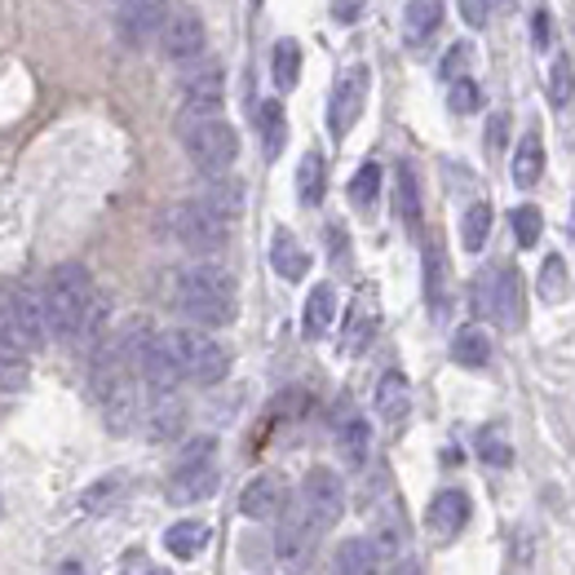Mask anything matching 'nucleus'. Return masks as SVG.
<instances>
[{
    "mask_svg": "<svg viewBox=\"0 0 575 575\" xmlns=\"http://www.w3.org/2000/svg\"><path fill=\"white\" fill-rule=\"evenodd\" d=\"M209 540H213V527L200 523V518L173 523V527L164 532V545H168V553H177V558H200V553L209 549Z\"/></svg>",
    "mask_w": 575,
    "mask_h": 575,
    "instance_id": "4be33fe9",
    "label": "nucleus"
},
{
    "mask_svg": "<svg viewBox=\"0 0 575 575\" xmlns=\"http://www.w3.org/2000/svg\"><path fill=\"white\" fill-rule=\"evenodd\" d=\"M288 509V491L279 474H258L243 491H239V514L252 523H271Z\"/></svg>",
    "mask_w": 575,
    "mask_h": 575,
    "instance_id": "ddd939ff",
    "label": "nucleus"
},
{
    "mask_svg": "<svg viewBox=\"0 0 575 575\" xmlns=\"http://www.w3.org/2000/svg\"><path fill=\"white\" fill-rule=\"evenodd\" d=\"M549 102L566 107L571 102V58H553V72H549Z\"/></svg>",
    "mask_w": 575,
    "mask_h": 575,
    "instance_id": "4c0bfd02",
    "label": "nucleus"
},
{
    "mask_svg": "<svg viewBox=\"0 0 575 575\" xmlns=\"http://www.w3.org/2000/svg\"><path fill=\"white\" fill-rule=\"evenodd\" d=\"M177 310L196 328H226L235 324V279L213 262H196L177 275Z\"/></svg>",
    "mask_w": 575,
    "mask_h": 575,
    "instance_id": "f03ea898",
    "label": "nucleus"
},
{
    "mask_svg": "<svg viewBox=\"0 0 575 575\" xmlns=\"http://www.w3.org/2000/svg\"><path fill=\"white\" fill-rule=\"evenodd\" d=\"M155 40H160V53L168 62H196L204 53V45H209V32H204V18L196 10L182 5V10H168V18H164Z\"/></svg>",
    "mask_w": 575,
    "mask_h": 575,
    "instance_id": "9d476101",
    "label": "nucleus"
},
{
    "mask_svg": "<svg viewBox=\"0 0 575 575\" xmlns=\"http://www.w3.org/2000/svg\"><path fill=\"white\" fill-rule=\"evenodd\" d=\"M168 350L177 359L182 380H196V386H217V380H226V372H230V354L222 350V341H213L200 328L168 333Z\"/></svg>",
    "mask_w": 575,
    "mask_h": 575,
    "instance_id": "39448f33",
    "label": "nucleus"
},
{
    "mask_svg": "<svg viewBox=\"0 0 575 575\" xmlns=\"http://www.w3.org/2000/svg\"><path fill=\"white\" fill-rule=\"evenodd\" d=\"M258 124H262V147H266V160H275L284 151V138H288V120H284V102H262L258 111Z\"/></svg>",
    "mask_w": 575,
    "mask_h": 575,
    "instance_id": "cd10ccee",
    "label": "nucleus"
},
{
    "mask_svg": "<svg viewBox=\"0 0 575 575\" xmlns=\"http://www.w3.org/2000/svg\"><path fill=\"white\" fill-rule=\"evenodd\" d=\"M438 23H442V0H412V5L403 10V36H408V45L429 40L438 32Z\"/></svg>",
    "mask_w": 575,
    "mask_h": 575,
    "instance_id": "b1692460",
    "label": "nucleus"
},
{
    "mask_svg": "<svg viewBox=\"0 0 575 575\" xmlns=\"http://www.w3.org/2000/svg\"><path fill=\"white\" fill-rule=\"evenodd\" d=\"M363 102H367V67H350L337 76V89H333V102H328V134L341 142L359 115H363Z\"/></svg>",
    "mask_w": 575,
    "mask_h": 575,
    "instance_id": "9b49d317",
    "label": "nucleus"
},
{
    "mask_svg": "<svg viewBox=\"0 0 575 575\" xmlns=\"http://www.w3.org/2000/svg\"><path fill=\"white\" fill-rule=\"evenodd\" d=\"M399 217L408 226H421V190H416V173L408 164H399Z\"/></svg>",
    "mask_w": 575,
    "mask_h": 575,
    "instance_id": "473e14b6",
    "label": "nucleus"
},
{
    "mask_svg": "<svg viewBox=\"0 0 575 575\" xmlns=\"http://www.w3.org/2000/svg\"><path fill=\"white\" fill-rule=\"evenodd\" d=\"M504 129H509V115H491V151L504 147Z\"/></svg>",
    "mask_w": 575,
    "mask_h": 575,
    "instance_id": "a18cd8bd",
    "label": "nucleus"
},
{
    "mask_svg": "<svg viewBox=\"0 0 575 575\" xmlns=\"http://www.w3.org/2000/svg\"><path fill=\"white\" fill-rule=\"evenodd\" d=\"M138 372L147 376V386L155 390V395H173L177 390V380H182V372H177V359H173V350H168V333H151L147 341H142V350H138Z\"/></svg>",
    "mask_w": 575,
    "mask_h": 575,
    "instance_id": "f8f14e48",
    "label": "nucleus"
},
{
    "mask_svg": "<svg viewBox=\"0 0 575 575\" xmlns=\"http://www.w3.org/2000/svg\"><path fill=\"white\" fill-rule=\"evenodd\" d=\"M324 190H328V168H324V155L318 151H305V160L297 164V196L305 209L324 204Z\"/></svg>",
    "mask_w": 575,
    "mask_h": 575,
    "instance_id": "5701e85b",
    "label": "nucleus"
},
{
    "mask_svg": "<svg viewBox=\"0 0 575 575\" xmlns=\"http://www.w3.org/2000/svg\"><path fill=\"white\" fill-rule=\"evenodd\" d=\"M376 190H380V164H363V168L354 173V182H350V200H354L359 209H367V204L376 200Z\"/></svg>",
    "mask_w": 575,
    "mask_h": 575,
    "instance_id": "c9c22d12",
    "label": "nucleus"
},
{
    "mask_svg": "<svg viewBox=\"0 0 575 575\" xmlns=\"http://www.w3.org/2000/svg\"><path fill=\"white\" fill-rule=\"evenodd\" d=\"M452 359L461 363V367H487V359H491V337L483 333V328H461L457 337H452Z\"/></svg>",
    "mask_w": 575,
    "mask_h": 575,
    "instance_id": "bb28decb",
    "label": "nucleus"
},
{
    "mask_svg": "<svg viewBox=\"0 0 575 575\" xmlns=\"http://www.w3.org/2000/svg\"><path fill=\"white\" fill-rule=\"evenodd\" d=\"M425 292H429V305H434V314H438V310H442V258H438L434 243L425 248Z\"/></svg>",
    "mask_w": 575,
    "mask_h": 575,
    "instance_id": "e433bc0d",
    "label": "nucleus"
},
{
    "mask_svg": "<svg viewBox=\"0 0 575 575\" xmlns=\"http://www.w3.org/2000/svg\"><path fill=\"white\" fill-rule=\"evenodd\" d=\"M566 292H571V275H566V258H545V266H540V297L549 301V305H562L566 301Z\"/></svg>",
    "mask_w": 575,
    "mask_h": 575,
    "instance_id": "7c9ffc66",
    "label": "nucleus"
},
{
    "mask_svg": "<svg viewBox=\"0 0 575 575\" xmlns=\"http://www.w3.org/2000/svg\"><path fill=\"white\" fill-rule=\"evenodd\" d=\"M213 491H217V465L213 461H204V465H177L173 478H168V487H164V496L173 504H200Z\"/></svg>",
    "mask_w": 575,
    "mask_h": 575,
    "instance_id": "4468645a",
    "label": "nucleus"
},
{
    "mask_svg": "<svg viewBox=\"0 0 575 575\" xmlns=\"http://www.w3.org/2000/svg\"><path fill=\"white\" fill-rule=\"evenodd\" d=\"M337 447H341V457L346 465H363L367 461V447H372V429L363 416H346L337 425Z\"/></svg>",
    "mask_w": 575,
    "mask_h": 575,
    "instance_id": "a878e982",
    "label": "nucleus"
},
{
    "mask_svg": "<svg viewBox=\"0 0 575 575\" xmlns=\"http://www.w3.org/2000/svg\"><path fill=\"white\" fill-rule=\"evenodd\" d=\"M429 532L438 536V540H452V536H461V527L470 523V496L465 491H438L434 500H429Z\"/></svg>",
    "mask_w": 575,
    "mask_h": 575,
    "instance_id": "2eb2a0df",
    "label": "nucleus"
},
{
    "mask_svg": "<svg viewBox=\"0 0 575 575\" xmlns=\"http://www.w3.org/2000/svg\"><path fill=\"white\" fill-rule=\"evenodd\" d=\"M509 173H514V186H523V190H532V186L540 182V173H545V142H540L536 129L523 134V142H518V151H514V164H509Z\"/></svg>",
    "mask_w": 575,
    "mask_h": 575,
    "instance_id": "412c9836",
    "label": "nucleus"
},
{
    "mask_svg": "<svg viewBox=\"0 0 575 575\" xmlns=\"http://www.w3.org/2000/svg\"><path fill=\"white\" fill-rule=\"evenodd\" d=\"M120 487H124V478H120V474H111V478L93 483V487L80 496V504H85V509H107V504L120 496Z\"/></svg>",
    "mask_w": 575,
    "mask_h": 575,
    "instance_id": "ea45409f",
    "label": "nucleus"
},
{
    "mask_svg": "<svg viewBox=\"0 0 575 575\" xmlns=\"http://www.w3.org/2000/svg\"><path fill=\"white\" fill-rule=\"evenodd\" d=\"M164 18H168V5H164V0H124V5H120V32L129 36V40H151V36H160Z\"/></svg>",
    "mask_w": 575,
    "mask_h": 575,
    "instance_id": "dca6fc26",
    "label": "nucleus"
},
{
    "mask_svg": "<svg viewBox=\"0 0 575 575\" xmlns=\"http://www.w3.org/2000/svg\"><path fill=\"white\" fill-rule=\"evenodd\" d=\"M461 10H465V18H470V27H487L491 0H461Z\"/></svg>",
    "mask_w": 575,
    "mask_h": 575,
    "instance_id": "37998d69",
    "label": "nucleus"
},
{
    "mask_svg": "<svg viewBox=\"0 0 575 575\" xmlns=\"http://www.w3.org/2000/svg\"><path fill=\"white\" fill-rule=\"evenodd\" d=\"M164 226L168 235L186 248V252H196V258H209V252H222L226 248V230L230 222H222L204 200H182L164 213Z\"/></svg>",
    "mask_w": 575,
    "mask_h": 575,
    "instance_id": "20e7f679",
    "label": "nucleus"
},
{
    "mask_svg": "<svg viewBox=\"0 0 575 575\" xmlns=\"http://www.w3.org/2000/svg\"><path fill=\"white\" fill-rule=\"evenodd\" d=\"M182 134V147L186 155L196 160L200 173L209 177H226L239 160V134L230 129V124L217 115V120H196V124H177Z\"/></svg>",
    "mask_w": 575,
    "mask_h": 575,
    "instance_id": "7ed1b4c3",
    "label": "nucleus"
},
{
    "mask_svg": "<svg viewBox=\"0 0 575 575\" xmlns=\"http://www.w3.org/2000/svg\"><path fill=\"white\" fill-rule=\"evenodd\" d=\"M0 324H5V337H10L14 350H40L49 341L40 292H32L27 284H18V288H10L5 297H0Z\"/></svg>",
    "mask_w": 575,
    "mask_h": 575,
    "instance_id": "6e6552de",
    "label": "nucleus"
},
{
    "mask_svg": "<svg viewBox=\"0 0 575 575\" xmlns=\"http://www.w3.org/2000/svg\"><path fill=\"white\" fill-rule=\"evenodd\" d=\"M470 62V45H452V58H442V76H457Z\"/></svg>",
    "mask_w": 575,
    "mask_h": 575,
    "instance_id": "c03bdc74",
    "label": "nucleus"
},
{
    "mask_svg": "<svg viewBox=\"0 0 575 575\" xmlns=\"http://www.w3.org/2000/svg\"><path fill=\"white\" fill-rule=\"evenodd\" d=\"M536 45L549 49V10H536Z\"/></svg>",
    "mask_w": 575,
    "mask_h": 575,
    "instance_id": "49530a36",
    "label": "nucleus"
},
{
    "mask_svg": "<svg viewBox=\"0 0 575 575\" xmlns=\"http://www.w3.org/2000/svg\"><path fill=\"white\" fill-rule=\"evenodd\" d=\"M491 222H496V213H491L487 200H478V204L465 213V222H461V243H465V252H483V243L491 239Z\"/></svg>",
    "mask_w": 575,
    "mask_h": 575,
    "instance_id": "c756f323",
    "label": "nucleus"
},
{
    "mask_svg": "<svg viewBox=\"0 0 575 575\" xmlns=\"http://www.w3.org/2000/svg\"><path fill=\"white\" fill-rule=\"evenodd\" d=\"M147 575H173V571H147Z\"/></svg>",
    "mask_w": 575,
    "mask_h": 575,
    "instance_id": "09e8293b",
    "label": "nucleus"
},
{
    "mask_svg": "<svg viewBox=\"0 0 575 575\" xmlns=\"http://www.w3.org/2000/svg\"><path fill=\"white\" fill-rule=\"evenodd\" d=\"M213 438H196V442H186L182 447V457H177V465H204V461H213Z\"/></svg>",
    "mask_w": 575,
    "mask_h": 575,
    "instance_id": "79ce46f5",
    "label": "nucleus"
},
{
    "mask_svg": "<svg viewBox=\"0 0 575 575\" xmlns=\"http://www.w3.org/2000/svg\"><path fill=\"white\" fill-rule=\"evenodd\" d=\"M182 89H186V98H222V72L209 67L204 76H186Z\"/></svg>",
    "mask_w": 575,
    "mask_h": 575,
    "instance_id": "58836bf2",
    "label": "nucleus"
},
{
    "mask_svg": "<svg viewBox=\"0 0 575 575\" xmlns=\"http://www.w3.org/2000/svg\"><path fill=\"white\" fill-rule=\"evenodd\" d=\"M408 412H412V386H408V376L399 367H390L376 380V416L386 425H399Z\"/></svg>",
    "mask_w": 575,
    "mask_h": 575,
    "instance_id": "f3484780",
    "label": "nucleus"
},
{
    "mask_svg": "<svg viewBox=\"0 0 575 575\" xmlns=\"http://www.w3.org/2000/svg\"><path fill=\"white\" fill-rule=\"evenodd\" d=\"M40 310H45V333L49 337L76 341L93 318V279H89V271L80 262H62L45 284Z\"/></svg>",
    "mask_w": 575,
    "mask_h": 575,
    "instance_id": "f257e3e1",
    "label": "nucleus"
},
{
    "mask_svg": "<svg viewBox=\"0 0 575 575\" xmlns=\"http://www.w3.org/2000/svg\"><path fill=\"white\" fill-rule=\"evenodd\" d=\"M478 310L491 318L496 328H518L523 324V275L514 266H491L487 275H478Z\"/></svg>",
    "mask_w": 575,
    "mask_h": 575,
    "instance_id": "0eeeda50",
    "label": "nucleus"
},
{
    "mask_svg": "<svg viewBox=\"0 0 575 575\" xmlns=\"http://www.w3.org/2000/svg\"><path fill=\"white\" fill-rule=\"evenodd\" d=\"M318 540H324V532H318V523L305 514L301 504L284 509V514L275 518V562L284 566V575L310 571V562L318 553Z\"/></svg>",
    "mask_w": 575,
    "mask_h": 575,
    "instance_id": "423d86ee",
    "label": "nucleus"
},
{
    "mask_svg": "<svg viewBox=\"0 0 575 575\" xmlns=\"http://www.w3.org/2000/svg\"><path fill=\"white\" fill-rule=\"evenodd\" d=\"M337 318V288L333 284H314L310 297H305V310H301V333L310 341H318Z\"/></svg>",
    "mask_w": 575,
    "mask_h": 575,
    "instance_id": "a211bd4d",
    "label": "nucleus"
},
{
    "mask_svg": "<svg viewBox=\"0 0 575 575\" xmlns=\"http://www.w3.org/2000/svg\"><path fill=\"white\" fill-rule=\"evenodd\" d=\"M395 575H421V571H416V566H399Z\"/></svg>",
    "mask_w": 575,
    "mask_h": 575,
    "instance_id": "de8ad7c7",
    "label": "nucleus"
},
{
    "mask_svg": "<svg viewBox=\"0 0 575 575\" xmlns=\"http://www.w3.org/2000/svg\"><path fill=\"white\" fill-rule=\"evenodd\" d=\"M380 571H386V558H380V549L367 536L341 540V549H337V575H380Z\"/></svg>",
    "mask_w": 575,
    "mask_h": 575,
    "instance_id": "6ab92c4d",
    "label": "nucleus"
},
{
    "mask_svg": "<svg viewBox=\"0 0 575 575\" xmlns=\"http://www.w3.org/2000/svg\"><path fill=\"white\" fill-rule=\"evenodd\" d=\"M301 509L318 523V532H328L341 523L346 514V487H341V474L328 470V465H314L301 483Z\"/></svg>",
    "mask_w": 575,
    "mask_h": 575,
    "instance_id": "1a4fd4ad",
    "label": "nucleus"
},
{
    "mask_svg": "<svg viewBox=\"0 0 575 575\" xmlns=\"http://www.w3.org/2000/svg\"><path fill=\"white\" fill-rule=\"evenodd\" d=\"M271 266L279 271V279H288V284H297V279H305V271H310V258H305V248L297 243V235L292 230H275V239H271Z\"/></svg>",
    "mask_w": 575,
    "mask_h": 575,
    "instance_id": "aec40b11",
    "label": "nucleus"
},
{
    "mask_svg": "<svg viewBox=\"0 0 575 575\" xmlns=\"http://www.w3.org/2000/svg\"><path fill=\"white\" fill-rule=\"evenodd\" d=\"M271 67H275V89L288 93V89L297 85V72H301V45H297V40H279Z\"/></svg>",
    "mask_w": 575,
    "mask_h": 575,
    "instance_id": "2f4dec72",
    "label": "nucleus"
},
{
    "mask_svg": "<svg viewBox=\"0 0 575 575\" xmlns=\"http://www.w3.org/2000/svg\"><path fill=\"white\" fill-rule=\"evenodd\" d=\"M514 239H518V248H536L540 243V230H545V217H540V209L536 204H523V209H514Z\"/></svg>",
    "mask_w": 575,
    "mask_h": 575,
    "instance_id": "72a5a7b5",
    "label": "nucleus"
},
{
    "mask_svg": "<svg viewBox=\"0 0 575 575\" xmlns=\"http://www.w3.org/2000/svg\"><path fill=\"white\" fill-rule=\"evenodd\" d=\"M182 425H186V412H182V403L173 399V395H160L155 399V408H151V421H147V429H151V438H177L182 434Z\"/></svg>",
    "mask_w": 575,
    "mask_h": 575,
    "instance_id": "c85d7f7f",
    "label": "nucleus"
},
{
    "mask_svg": "<svg viewBox=\"0 0 575 575\" xmlns=\"http://www.w3.org/2000/svg\"><path fill=\"white\" fill-rule=\"evenodd\" d=\"M447 107H452L457 115H474L483 107V89L470 80V76H457L452 89H447Z\"/></svg>",
    "mask_w": 575,
    "mask_h": 575,
    "instance_id": "f704fd0d",
    "label": "nucleus"
},
{
    "mask_svg": "<svg viewBox=\"0 0 575 575\" xmlns=\"http://www.w3.org/2000/svg\"><path fill=\"white\" fill-rule=\"evenodd\" d=\"M478 457L487 461V465H509L514 457H509V442L500 438V434H483L478 438Z\"/></svg>",
    "mask_w": 575,
    "mask_h": 575,
    "instance_id": "a19ab883",
    "label": "nucleus"
},
{
    "mask_svg": "<svg viewBox=\"0 0 575 575\" xmlns=\"http://www.w3.org/2000/svg\"><path fill=\"white\" fill-rule=\"evenodd\" d=\"M222 222H235L239 213H243V186L239 182H230V177H213L209 182V190H204V196H200Z\"/></svg>",
    "mask_w": 575,
    "mask_h": 575,
    "instance_id": "393cba45",
    "label": "nucleus"
}]
</instances>
